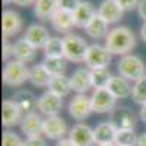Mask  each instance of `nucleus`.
Returning a JSON list of instances; mask_svg holds the SVG:
<instances>
[{
  "mask_svg": "<svg viewBox=\"0 0 146 146\" xmlns=\"http://www.w3.org/2000/svg\"><path fill=\"white\" fill-rule=\"evenodd\" d=\"M35 57H36V48L32 44H29L23 36L15 41V44H13V58L21 60L23 63H29V62H34Z\"/></svg>",
  "mask_w": 146,
  "mask_h": 146,
  "instance_id": "nucleus-22",
  "label": "nucleus"
},
{
  "mask_svg": "<svg viewBox=\"0 0 146 146\" xmlns=\"http://www.w3.org/2000/svg\"><path fill=\"white\" fill-rule=\"evenodd\" d=\"M23 113L21 108L12 101V100H5L2 104V124L6 129H12L16 124H21L23 118Z\"/></svg>",
  "mask_w": 146,
  "mask_h": 146,
  "instance_id": "nucleus-15",
  "label": "nucleus"
},
{
  "mask_svg": "<svg viewBox=\"0 0 146 146\" xmlns=\"http://www.w3.org/2000/svg\"><path fill=\"white\" fill-rule=\"evenodd\" d=\"M92 76V86L96 88H107L110 80H111L113 75L108 67H100V69H92L91 70Z\"/></svg>",
  "mask_w": 146,
  "mask_h": 146,
  "instance_id": "nucleus-30",
  "label": "nucleus"
},
{
  "mask_svg": "<svg viewBox=\"0 0 146 146\" xmlns=\"http://www.w3.org/2000/svg\"><path fill=\"white\" fill-rule=\"evenodd\" d=\"M44 57H64V45L63 38L51 36L44 45Z\"/></svg>",
  "mask_w": 146,
  "mask_h": 146,
  "instance_id": "nucleus-29",
  "label": "nucleus"
},
{
  "mask_svg": "<svg viewBox=\"0 0 146 146\" xmlns=\"http://www.w3.org/2000/svg\"><path fill=\"white\" fill-rule=\"evenodd\" d=\"M117 98L107 88H96L91 94V107L92 111L96 114L111 113L115 108Z\"/></svg>",
  "mask_w": 146,
  "mask_h": 146,
  "instance_id": "nucleus-5",
  "label": "nucleus"
},
{
  "mask_svg": "<svg viewBox=\"0 0 146 146\" xmlns=\"http://www.w3.org/2000/svg\"><path fill=\"white\" fill-rule=\"evenodd\" d=\"M12 3H15L16 6H21V7H28L35 3V0H12Z\"/></svg>",
  "mask_w": 146,
  "mask_h": 146,
  "instance_id": "nucleus-39",
  "label": "nucleus"
},
{
  "mask_svg": "<svg viewBox=\"0 0 146 146\" xmlns=\"http://www.w3.org/2000/svg\"><path fill=\"white\" fill-rule=\"evenodd\" d=\"M12 3V0H3V5L5 6H7V5H10Z\"/></svg>",
  "mask_w": 146,
  "mask_h": 146,
  "instance_id": "nucleus-45",
  "label": "nucleus"
},
{
  "mask_svg": "<svg viewBox=\"0 0 146 146\" xmlns=\"http://www.w3.org/2000/svg\"><path fill=\"white\" fill-rule=\"evenodd\" d=\"M137 15L146 22V0H140L137 6Z\"/></svg>",
  "mask_w": 146,
  "mask_h": 146,
  "instance_id": "nucleus-38",
  "label": "nucleus"
},
{
  "mask_svg": "<svg viewBox=\"0 0 146 146\" xmlns=\"http://www.w3.org/2000/svg\"><path fill=\"white\" fill-rule=\"evenodd\" d=\"M131 100L137 105H145L146 104V78L135 82L131 91Z\"/></svg>",
  "mask_w": 146,
  "mask_h": 146,
  "instance_id": "nucleus-32",
  "label": "nucleus"
},
{
  "mask_svg": "<svg viewBox=\"0 0 146 146\" xmlns=\"http://www.w3.org/2000/svg\"><path fill=\"white\" fill-rule=\"evenodd\" d=\"M41 63L50 72L51 76L64 75V72L67 69V60L64 57H44Z\"/></svg>",
  "mask_w": 146,
  "mask_h": 146,
  "instance_id": "nucleus-28",
  "label": "nucleus"
},
{
  "mask_svg": "<svg viewBox=\"0 0 146 146\" xmlns=\"http://www.w3.org/2000/svg\"><path fill=\"white\" fill-rule=\"evenodd\" d=\"M63 45H64V58L67 62H73V63L85 62L86 51L89 48L85 38H82L80 35L70 32L63 36Z\"/></svg>",
  "mask_w": 146,
  "mask_h": 146,
  "instance_id": "nucleus-4",
  "label": "nucleus"
},
{
  "mask_svg": "<svg viewBox=\"0 0 146 146\" xmlns=\"http://www.w3.org/2000/svg\"><path fill=\"white\" fill-rule=\"evenodd\" d=\"M23 146H48V145L41 136H35V137H27L23 140Z\"/></svg>",
  "mask_w": 146,
  "mask_h": 146,
  "instance_id": "nucleus-37",
  "label": "nucleus"
},
{
  "mask_svg": "<svg viewBox=\"0 0 146 146\" xmlns=\"http://www.w3.org/2000/svg\"><path fill=\"white\" fill-rule=\"evenodd\" d=\"M23 38L38 50V48H44V45L47 44V41L50 40L51 36H50V34H48V29L44 25H40V23H32V25H29L25 29Z\"/></svg>",
  "mask_w": 146,
  "mask_h": 146,
  "instance_id": "nucleus-16",
  "label": "nucleus"
},
{
  "mask_svg": "<svg viewBox=\"0 0 146 146\" xmlns=\"http://www.w3.org/2000/svg\"><path fill=\"white\" fill-rule=\"evenodd\" d=\"M42 123H44V118L36 111L25 114L21 121V124H19L22 135H25V137L40 136L42 133Z\"/></svg>",
  "mask_w": 146,
  "mask_h": 146,
  "instance_id": "nucleus-13",
  "label": "nucleus"
},
{
  "mask_svg": "<svg viewBox=\"0 0 146 146\" xmlns=\"http://www.w3.org/2000/svg\"><path fill=\"white\" fill-rule=\"evenodd\" d=\"M96 12H98V15L105 22H108L110 25L120 22V19L123 18V13H124V10L118 6V3L115 0H102L98 6V9H96Z\"/></svg>",
  "mask_w": 146,
  "mask_h": 146,
  "instance_id": "nucleus-17",
  "label": "nucleus"
},
{
  "mask_svg": "<svg viewBox=\"0 0 146 146\" xmlns=\"http://www.w3.org/2000/svg\"><path fill=\"white\" fill-rule=\"evenodd\" d=\"M62 108H63V98L51 91H45L38 98V104H36V110L40 111V114L45 117L58 115Z\"/></svg>",
  "mask_w": 146,
  "mask_h": 146,
  "instance_id": "nucleus-9",
  "label": "nucleus"
},
{
  "mask_svg": "<svg viewBox=\"0 0 146 146\" xmlns=\"http://www.w3.org/2000/svg\"><path fill=\"white\" fill-rule=\"evenodd\" d=\"M139 117L143 123H146V104L140 107V111H139Z\"/></svg>",
  "mask_w": 146,
  "mask_h": 146,
  "instance_id": "nucleus-41",
  "label": "nucleus"
},
{
  "mask_svg": "<svg viewBox=\"0 0 146 146\" xmlns=\"http://www.w3.org/2000/svg\"><path fill=\"white\" fill-rule=\"evenodd\" d=\"M3 62H9L13 58V44H10L7 38H3V53H2Z\"/></svg>",
  "mask_w": 146,
  "mask_h": 146,
  "instance_id": "nucleus-35",
  "label": "nucleus"
},
{
  "mask_svg": "<svg viewBox=\"0 0 146 146\" xmlns=\"http://www.w3.org/2000/svg\"><path fill=\"white\" fill-rule=\"evenodd\" d=\"M58 10V0H35L34 15L41 21H50V18Z\"/></svg>",
  "mask_w": 146,
  "mask_h": 146,
  "instance_id": "nucleus-25",
  "label": "nucleus"
},
{
  "mask_svg": "<svg viewBox=\"0 0 146 146\" xmlns=\"http://www.w3.org/2000/svg\"><path fill=\"white\" fill-rule=\"evenodd\" d=\"M69 139L76 146H95V135L94 129H91L85 123H76L69 130Z\"/></svg>",
  "mask_w": 146,
  "mask_h": 146,
  "instance_id": "nucleus-10",
  "label": "nucleus"
},
{
  "mask_svg": "<svg viewBox=\"0 0 146 146\" xmlns=\"http://www.w3.org/2000/svg\"><path fill=\"white\" fill-rule=\"evenodd\" d=\"M70 85L72 91H75L76 94H86L92 86V76H91V69L79 67L72 73L70 76Z\"/></svg>",
  "mask_w": 146,
  "mask_h": 146,
  "instance_id": "nucleus-14",
  "label": "nucleus"
},
{
  "mask_svg": "<svg viewBox=\"0 0 146 146\" xmlns=\"http://www.w3.org/2000/svg\"><path fill=\"white\" fill-rule=\"evenodd\" d=\"M108 25H110V23L105 22L98 13H96L94 16V19L86 25L85 32H86V35L89 36V38H92V40H102L110 32Z\"/></svg>",
  "mask_w": 146,
  "mask_h": 146,
  "instance_id": "nucleus-24",
  "label": "nucleus"
},
{
  "mask_svg": "<svg viewBox=\"0 0 146 146\" xmlns=\"http://www.w3.org/2000/svg\"><path fill=\"white\" fill-rule=\"evenodd\" d=\"M98 146H117L115 143H104V145H98Z\"/></svg>",
  "mask_w": 146,
  "mask_h": 146,
  "instance_id": "nucleus-44",
  "label": "nucleus"
},
{
  "mask_svg": "<svg viewBox=\"0 0 146 146\" xmlns=\"http://www.w3.org/2000/svg\"><path fill=\"white\" fill-rule=\"evenodd\" d=\"M51 75L50 72L45 69V66L42 63L40 64H34L32 67H29V80L34 86H38V88H47L48 83L51 80Z\"/></svg>",
  "mask_w": 146,
  "mask_h": 146,
  "instance_id": "nucleus-26",
  "label": "nucleus"
},
{
  "mask_svg": "<svg viewBox=\"0 0 146 146\" xmlns=\"http://www.w3.org/2000/svg\"><path fill=\"white\" fill-rule=\"evenodd\" d=\"M56 146H76V145L73 143L69 137H67V139L64 137V139H62V140H58V142L56 143Z\"/></svg>",
  "mask_w": 146,
  "mask_h": 146,
  "instance_id": "nucleus-40",
  "label": "nucleus"
},
{
  "mask_svg": "<svg viewBox=\"0 0 146 146\" xmlns=\"http://www.w3.org/2000/svg\"><path fill=\"white\" fill-rule=\"evenodd\" d=\"M110 121L115 126L117 130L120 129L135 130V126H136V117L131 110H129L127 107H115L110 113Z\"/></svg>",
  "mask_w": 146,
  "mask_h": 146,
  "instance_id": "nucleus-12",
  "label": "nucleus"
},
{
  "mask_svg": "<svg viewBox=\"0 0 146 146\" xmlns=\"http://www.w3.org/2000/svg\"><path fill=\"white\" fill-rule=\"evenodd\" d=\"M48 91H51L54 94H57L58 96H67L72 92V85H70V78H67L66 75H57L53 76L50 83H48Z\"/></svg>",
  "mask_w": 146,
  "mask_h": 146,
  "instance_id": "nucleus-27",
  "label": "nucleus"
},
{
  "mask_svg": "<svg viewBox=\"0 0 146 146\" xmlns=\"http://www.w3.org/2000/svg\"><path fill=\"white\" fill-rule=\"evenodd\" d=\"M96 13H98V12H96V9L94 7V5L91 2H80V5L76 7V10L72 13L75 27L85 29Z\"/></svg>",
  "mask_w": 146,
  "mask_h": 146,
  "instance_id": "nucleus-18",
  "label": "nucleus"
},
{
  "mask_svg": "<svg viewBox=\"0 0 146 146\" xmlns=\"http://www.w3.org/2000/svg\"><path fill=\"white\" fill-rule=\"evenodd\" d=\"M42 135L50 139V140H62L64 139L66 135H69L67 124L64 118L60 115H51V117H45L44 123H42Z\"/></svg>",
  "mask_w": 146,
  "mask_h": 146,
  "instance_id": "nucleus-7",
  "label": "nucleus"
},
{
  "mask_svg": "<svg viewBox=\"0 0 146 146\" xmlns=\"http://www.w3.org/2000/svg\"><path fill=\"white\" fill-rule=\"evenodd\" d=\"M22 27H23V21H22V18L18 12L12 10V9L3 10V15H2L3 38H10V36L18 35L21 32Z\"/></svg>",
  "mask_w": 146,
  "mask_h": 146,
  "instance_id": "nucleus-11",
  "label": "nucleus"
},
{
  "mask_svg": "<svg viewBox=\"0 0 146 146\" xmlns=\"http://www.w3.org/2000/svg\"><path fill=\"white\" fill-rule=\"evenodd\" d=\"M117 72L120 76L130 82H137L146 78V66L145 62L136 54H126L117 63Z\"/></svg>",
  "mask_w": 146,
  "mask_h": 146,
  "instance_id": "nucleus-2",
  "label": "nucleus"
},
{
  "mask_svg": "<svg viewBox=\"0 0 146 146\" xmlns=\"http://www.w3.org/2000/svg\"><path fill=\"white\" fill-rule=\"evenodd\" d=\"M80 2L82 0H58V9H63L73 13L76 10V7L80 5Z\"/></svg>",
  "mask_w": 146,
  "mask_h": 146,
  "instance_id": "nucleus-34",
  "label": "nucleus"
},
{
  "mask_svg": "<svg viewBox=\"0 0 146 146\" xmlns=\"http://www.w3.org/2000/svg\"><path fill=\"white\" fill-rule=\"evenodd\" d=\"M111 57L113 54L110 53L105 45L101 44H91L88 51H86V57H85V64L88 69H100V67H108L111 63Z\"/></svg>",
  "mask_w": 146,
  "mask_h": 146,
  "instance_id": "nucleus-6",
  "label": "nucleus"
},
{
  "mask_svg": "<svg viewBox=\"0 0 146 146\" xmlns=\"http://www.w3.org/2000/svg\"><path fill=\"white\" fill-rule=\"evenodd\" d=\"M2 146H23V140L19 137L18 133L12 131L10 129H6L3 131Z\"/></svg>",
  "mask_w": 146,
  "mask_h": 146,
  "instance_id": "nucleus-33",
  "label": "nucleus"
},
{
  "mask_svg": "<svg viewBox=\"0 0 146 146\" xmlns=\"http://www.w3.org/2000/svg\"><path fill=\"white\" fill-rule=\"evenodd\" d=\"M115 2L118 3V6L124 12H129V10H133V9H137L140 0H115Z\"/></svg>",
  "mask_w": 146,
  "mask_h": 146,
  "instance_id": "nucleus-36",
  "label": "nucleus"
},
{
  "mask_svg": "<svg viewBox=\"0 0 146 146\" xmlns=\"http://www.w3.org/2000/svg\"><path fill=\"white\" fill-rule=\"evenodd\" d=\"M136 146H146V133H143V135H140V136H139Z\"/></svg>",
  "mask_w": 146,
  "mask_h": 146,
  "instance_id": "nucleus-42",
  "label": "nucleus"
},
{
  "mask_svg": "<svg viewBox=\"0 0 146 146\" xmlns=\"http://www.w3.org/2000/svg\"><path fill=\"white\" fill-rule=\"evenodd\" d=\"M50 23L54 31L60 32V34H70V31L75 27V22H73V15L67 10L58 9L56 13L50 18Z\"/></svg>",
  "mask_w": 146,
  "mask_h": 146,
  "instance_id": "nucleus-19",
  "label": "nucleus"
},
{
  "mask_svg": "<svg viewBox=\"0 0 146 146\" xmlns=\"http://www.w3.org/2000/svg\"><path fill=\"white\" fill-rule=\"evenodd\" d=\"M12 101H13L22 113H32L36 110V104H38V98L31 92V91H27V89H19L13 94L12 96Z\"/></svg>",
  "mask_w": 146,
  "mask_h": 146,
  "instance_id": "nucleus-20",
  "label": "nucleus"
},
{
  "mask_svg": "<svg viewBox=\"0 0 146 146\" xmlns=\"http://www.w3.org/2000/svg\"><path fill=\"white\" fill-rule=\"evenodd\" d=\"M140 36H142L143 42H146V22H143V25L140 28Z\"/></svg>",
  "mask_w": 146,
  "mask_h": 146,
  "instance_id": "nucleus-43",
  "label": "nucleus"
},
{
  "mask_svg": "<svg viewBox=\"0 0 146 146\" xmlns=\"http://www.w3.org/2000/svg\"><path fill=\"white\" fill-rule=\"evenodd\" d=\"M2 80L10 88H19L27 80H29V67L27 66V63L21 62V60L12 58L6 62L3 67Z\"/></svg>",
  "mask_w": 146,
  "mask_h": 146,
  "instance_id": "nucleus-3",
  "label": "nucleus"
},
{
  "mask_svg": "<svg viewBox=\"0 0 146 146\" xmlns=\"http://www.w3.org/2000/svg\"><path fill=\"white\" fill-rule=\"evenodd\" d=\"M105 48L113 56H126L136 47V36L127 27H115L110 29L108 35L104 38Z\"/></svg>",
  "mask_w": 146,
  "mask_h": 146,
  "instance_id": "nucleus-1",
  "label": "nucleus"
},
{
  "mask_svg": "<svg viewBox=\"0 0 146 146\" xmlns=\"http://www.w3.org/2000/svg\"><path fill=\"white\" fill-rule=\"evenodd\" d=\"M67 111L70 117L76 121H83L85 118H88L91 115L92 107H91V96L86 94H76L69 102Z\"/></svg>",
  "mask_w": 146,
  "mask_h": 146,
  "instance_id": "nucleus-8",
  "label": "nucleus"
},
{
  "mask_svg": "<svg viewBox=\"0 0 146 146\" xmlns=\"http://www.w3.org/2000/svg\"><path fill=\"white\" fill-rule=\"evenodd\" d=\"M139 136L131 129H120L115 135V145L117 146H136Z\"/></svg>",
  "mask_w": 146,
  "mask_h": 146,
  "instance_id": "nucleus-31",
  "label": "nucleus"
},
{
  "mask_svg": "<svg viewBox=\"0 0 146 146\" xmlns=\"http://www.w3.org/2000/svg\"><path fill=\"white\" fill-rule=\"evenodd\" d=\"M107 89L111 92L117 100H126L129 96H131L133 86L130 85V80L124 79L123 76H113L110 80Z\"/></svg>",
  "mask_w": 146,
  "mask_h": 146,
  "instance_id": "nucleus-21",
  "label": "nucleus"
},
{
  "mask_svg": "<svg viewBox=\"0 0 146 146\" xmlns=\"http://www.w3.org/2000/svg\"><path fill=\"white\" fill-rule=\"evenodd\" d=\"M95 142L96 145H104V143H114L117 129L111 121H102L94 129Z\"/></svg>",
  "mask_w": 146,
  "mask_h": 146,
  "instance_id": "nucleus-23",
  "label": "nucleus"
}]
</instances>
